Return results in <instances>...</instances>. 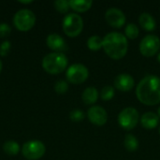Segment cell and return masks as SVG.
I'll use <instances>...</instances> for the list:
<instances>
[{"label": "cell", "mask_w": 160, "mask_h": 160, "mask_svg": "<svg viewBox=\"0 0 160 160\" xmlns=\"http://www.w3.org/2000/svg\"><path fill=\"white\" fill-rule=\"evenodd\" d=\"M137 98L144 105L153 106L160 103V78L155 75L144 77L136 88Z\"/></svg>", "instance_id": "obj_1"}, {"label": "cell", "mask_w": 160, "mask_h": 160, "mask_svg": "<svg viewBox=\"0 0 160 160\" xmlns=\"http://www.w3.org/2000/svg\"><path fill=\"white\" fill-rule=\"evenodd\" d=\"M102 48L106 54L114 59L119 60L123 58L128 50V41L125 35L119 32H111L105 35Z\"/></svg>", "instance_id": "obj_2"}, {"label": "cell", "mask_w": 160, "mask_h": 160, "mask_svg": "<svg viewBox=\"0 0 160 160\" xmlns=\"http://www.w3.org/2000/svg\"><path fill=\"white\" fill-rule=\"evenodd\" d=\"M68 57L64 52H50L46 54L41 62V66L45 71L51 74H58L68 67Z\"/></svg>", "instance_id": "obj_3"}, {"label": "cell", "mask_w": 160, "mask_h": 160, "mask_svg": "<svg viewBox=\"0 0 160 160\" xmlns=\"http://www.w3.org/2000/svg\"><path fill=\"white\" fill-rule=\"evenodd\" d=\"M63 30L70 38H75L81 34L83 28V20L78 13H68L63 19Z\"/></svg>", "instance_id": "obj_4"}, {"label": "cell", "mask_w": 160, "mask_h": 160, "mask_svg": "<svg viewBox=\"0 0 160 160\" xmlns=\"http://www.w3.org/2000/svg\"><path fill=\"white\" fill-rule=\"evenodd\" d=\"M36 22V15L29 8H21L13 16V23L20 31L30 30Z\"/></svg>", "instance_id": "obj_5"}, {"label": "cell", "mask_w": 160, "mask_h": 160, "mask_svg": "<svg viewBox=\"0 0 160 160\" xmlns=\"http://www.w3.org/2000/svg\"><path fill=\"white\" fill-rule=\"evenodd\" d=\"M46 152V147L41 141L32 140L23 143L22 147V156L29 160H37L41 158Z\"/></svg>", "instance_id": "obj_6"}, {"label": "cell", "mask_w": 160, "mask_h": 160, "mask_svg": "<svg viewBox=\"0 0 160 160\" xmlns=\"http://www.w3.org/2000/svg\"><path fill=\"white\" fill-rule=\"evenodd\" d=\"M139 112L132 107H128L122 110L118 115V123L121 128L126 130L133 129L139 122Z\"/></svg>", "instance_id": "obj_7"}, {"label": "cell", "mask_w": 160, "mask_h": 160, "mask_svg": "<svg viewBox=\"0 0 160 160\" xmlns=\"http://www.w3.org/2000/svg\"><path fill=\"white\" fill-rule=\"evenodd\" d=\"M89 72L87 68L82 64H72L69 66L66 72L68 81L74 84H81L84 82L88 78Z\"/></svg>", "instance_id": "obj_8"}, {"label": "cell", "mask_w": 160, "mask_h": 160, "mask_svg": "<svg viewBox=\"0 0 160 160\" xmlns=\"http://www.w3.org/2000/svg\"><path fill=\"white\" fill-rule=\"evenodd\" d=\"M160 49V39L156 35L145 36L140 43V51L142 55L151 57L158 52Z\"/></svg>", "instance_id": "obj_9"}, {"label": "cell", "mask_w": 160, "mask_h": 160, "mask_svg": "<svg viewBox=\"0 0 160 160\" xmlns=\"http://www.w3.org/2000/svg\"><path fill=\"white\" fill-rule=\"evenodd\" d=\"M105 19L107 22L115 28L122 27L126 22L125 13L118 8H110L105 13Z\"/></svg>", "instance_id": "obj_10"}, {"label": "cell", "mask_w": 160, "mask_h": 160, "mask_svg": "<svg viewBox=\"0 0 160 160\" xmlns=\"http://www.w3.org/2000/svg\"><path fill=\"white\" fill-rule=\"evenodd\" d=\"M89 121L96 126H103L107 123L108 113L106 110L100 106H92L87 112Z\"/></svg>", "instance_id": "obj_11"}, {"label": "cell", "mask_w": 160, "mask_h": 160, "mask_svg": "<svg viewBox=\"0 0 160 160\" xmlns=\"http://www.w3.org/2000/svg\"><path fill=\"white\" fill-rule=\"evenodd\" d=\"M46 43L50 49L57 52H63L68 49L67 42L65 41L63 37L57 33L49 34L46 38Z\"/></svg>", "instance_id": "obj_12"}, {"label": "cell", "mask_w": 160, "mask_h": 160, "mask_svg": "<svg viewBox=\"0 0 160 160\" xmlns=\"http://www.w3.org/2000/svg\"><path fill=\"white\" fill-rule=\"evenodd\" d=\"M134 84L135 81L133 77L128 73H121L114 79V86L119 91L128 92L134 87Z\"/></svg>", "instance_id": "obj_13"}, {"label": "cell", "mask_w": 160, "mask_h": 160, "mask_svg": "<svg viewBox=\"0 0 160 160\" xmlns=\"http://www.w3.org/2000/svg\"><path fill=\"white\" fill-rule=\"evenodd\" d=\"M141 124L146 129L156 128L159 124V117L157 113L153 112H145L141 118Z\"/></svg>", "instance_id": "obj_14"}, {"label": "cell", "mask_w": 160, "mask_h": 160, "mask_svg": "<svg viewBox=\"0 0 160 160\" xmlns=\"http://www.w3.org/2000/svg\"><path fill=\"white\" fill-rule=\"evenodd\" d=\"M139 22L141 26L146 31H153L155 30L157 23L155 18L148 12H142L139 17Z\"/></svg>", "instance_id": "obj_15"}, {"label": "cell", "mask_w": 160, "mask_h": 160, "mask_svg": "<svg viewBox=\"0 0 160 160\" xmlns=\"http://www.w3.org/2000/svg\"><path fill=\"white\" fill-rule=\"evenodd\" d=\"M98 98V91L96 87L89 86L85 88L82 95V99L86 105L94 104Z\"/></svg>", "instance_id": "obj_16"}, {"label": "cell", "mask_w": 160, "mask_h": 160, "mask_svg": "<svg viewBox=\"0 0 160 160\" xmlns=\"http://www.w3.org/2000/svg\"><path fill=\"white\" fill-rule=\"evenodd\" d=\"M93 5L92 0H70L69 6L72 9L78 12H84L88 10Z\"/></svg>", "instance_id": "obj_17"}, {"label": "cell", "mask_w": 160, "mask_h": 160, "mask_svg": "<svg viewBox=\"0 0 160 160\" xmlns=\"http://www.w3.org/2000/svg\"><path fill=\"white\" fill-rule=\"evenodd\" d=\"M3 150L6 154H8L9 156H15L20 152L21 147H20V144L16 141L9 140V141H7L4 142Z\"/></svg>", "instance_id": "obj_18"}, {"label": "cell", "mask_w": 160, "mask_h": 160, "mask_svg": "<svg viewBox=\"0 0 160 160\" xmlns=\"http://www.w3.org/2000/svg\"><path fill=\"white\" fill-rule=\"evenodd\" d=\"M125 147L129 152H135L139 148V141L132 134H127L124 141Z\"/></svg>", "instance_id": "obj_19"}, {"label": "cell", "mask_w": 160, "mask_h": 160, "mask_svg": "<svg viewBox=\"0 0 160 160\" xmlns=\"http://www.w3.org/2000/svg\"><path fill=\"white\" fill-rule=\"evenodd\" d=\"M103 45V39L97 35L91 36L87 39V47L92 51H98L100 48H102Z\"/></svg>", "instance_id": "obj_20"}, {"label": "cell", "mask_w": 160, "mask_h": 160, "mask_svg": "<svg viewBox=\"0 0 160 160\" xmlns=\"http://www.w3.org/2000/svg\"><path fill=\"white\" fill-rule=\"evenodd\" d=\"M125 33H126L127 38H128L130 39H135L139 36V28L135 23L129 22L125 29Z\"/></svg>", "instance_id": "obj_21"}, {"label": "cell", "mask_w": 160, "mask_h": 160, "mask_svg": "<svg viewBox=\"0 0 160 160\" xmlns=\"http://www.w3.org/2000/svg\"><path fill=\"white\" fill-rule=\"evenodd\" d=\"M53 5H54V8H56V10L61 13L68 12L70 8L69 1H67V0H55L53 2Z\"/></svg>", "instance_id": "obj_22"}, {"label": "cell", "mask_w": 160, "mask_h": 160, "mask_svg": "<svg viewBox=\"0 0 160 160\" xmlns=\"http://www.w3.org/2000/svg\"><path fill=\"white\" fill-rule=\"evenodd\" d=\"M114 96V88L111 85H107V86H104L101 90V93H100V97L103 100L105 101H108V100H111Z\"/></svg>", "instance_id": "obj_23"}, {"label": "cell", "mask_w": 160, "mask_h": 160, "mask_svg": "<svg viewBox=\"0 0 160 160\" xmlns=\"http://www.w3.org/2000/svg\"><path fill=\"white\" fill-rule=\"evenodd\" d=\"M68 89V83L65 80H59L54 84V90L57 94H65Z\"/></svg>", "instance_id": "obj_24"}, {"label": "cell", "mask_w": 160, "mask_h": 160, "mask_svg": "<svg viewBox=\"0 0 160 160\" xmlns=\"http://www.w3.org/2000/svg\"><path fill=\"white\" fill-rule=\"evenodd\" d=\"M84 112L83 111L80 110V109H75L73 111L70 112L69 113V118L73 121V122H81L84 119Z\"/></svg>", "instance_id": "obj_25"}, {"label": "cell", "mask_w": 160, "mask_h": 160, "mask_svg": "<svg viewBox=\"0 0 160 160\" xmlns=\"http://www.w3.org/2000/svg\"><path fill=\"white\" fill-rule=\"evenodd\" d=\"M11 49V43L9 40H4L1 44H0V55L2 56H6L9 51Z\"/></svg>", "instance_id": "obj_26"}, {"label": "cell", "mask_w": 160, "mask_h": 160, "mask_svg": "<svg viewBox=\"0 0 160 160\" xmlns=\"http://www.w3.org/2000/svg\"><path fill=\"white\" fill-rule=\"evenodd\" d=\"M11 32V27L7 22H0V38L8 37Z\"/></svg>", "instance_id": "obj_27"}, {"label": "cell", "mask_w": 160, "mask_h": 160, "mask_svg": "<svg viewBox=\"0 0 160 160\" xmlns=\"http://www.w3.org/2000/svg\"><path fill=\"white\" fill-rule=\"evenodd\" d=\"M19 2H20V3H22V4H30V3H32L33 1H22H22H19Z\"/></svg>", "instance_id": "obj_28"}, {"label": "cell", "mask_w": 160, "mask_h": 160, "mask_svg": "<svg viewBox=\"0 0 160 160\" xmlns=\"http://www.w3.org/2000/svg\"><path fill=\"white\" fill-rule=\"evenodd\" d=\"M2 68H3V64H2V61H1V59H0V72H1V70H2Z\"/></svg>", "instance_id": "obj_29"}, {"label": "cell", "mask_w": 160, "mask_h": 160, "mask_svg": "<svg viewBox=\"0 0 160 160\" xmlns=\"http://www.w3.org/2000/svg\"><path fill=\"white\" fill-rule=\"evenodd\" d=\"M158 117L160 118V107L158 109Z\"/></svg>", "instance_id": "obj_30"}, {"label": "cell", "mask_w": 160, "mask_h": 160, "mask_svg": "<svg viewBox=\"0 0 160 160\" xmlns=\"http://www.w3.org/2000/svg\"><path fill=\"white\" fill-rule=\"evenodd\" d=\"M158 62L160 63V52L158 53Z\"/></svg>", "instance_id": "obj_31"}, {"label": "cell", "mask_w": 160, "mask_h": 160, "mask_svg": "<svg viewBox=\"0 0 160 160\" xmlns=\"http://www.w3.org/2000/svg\"><path fill=\"white\" fill-rule=\"evenodd\" d=\"M159 134H160V128H159Z\"/></svg>", "instance_id": "obj_32"}]
</instances>
